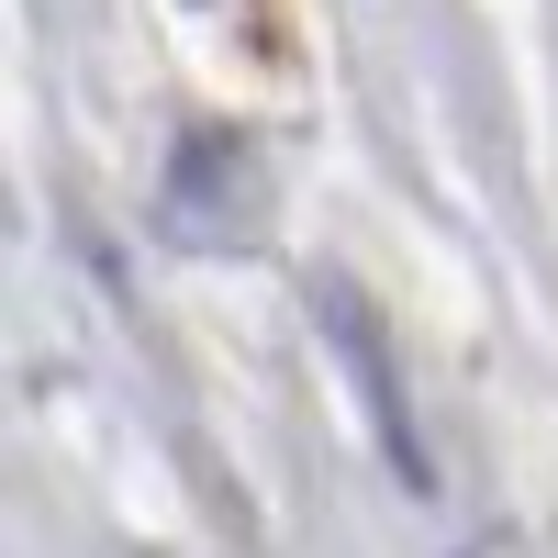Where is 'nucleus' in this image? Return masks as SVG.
<instances>
[{"label": "nucleus", "instance_id": "obj_1", "mask_svg": "<svg viewBox=\"0 0 558 558\" xmlns=\"http://www.w3.org/2000/svg\"><path fill=\"white\" fill-rule=\"evenodd\" d=\"M257 223H268L257 146H246V134H179V157H168V235H191V246H246Z\"/></svg>", "mask_w": 558, "mask_h": 558}]
</instances>
